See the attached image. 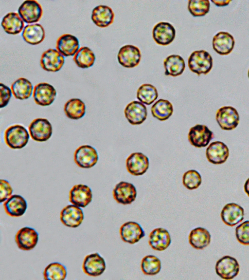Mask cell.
<instances>
[{"mask_svg": "<svg viewBox=\"0 0 249 280\" xmlns=\"http://www.w3.org/2000/svg\"><path fill=\"white\" fill-rule=\"evenodd\" d=\"M124 115L128 121L132 125L142 124L146 119L147 108L143 103L137 101H133L126 106Z\"/></svg>", "mask_w": 249, "mask_h": 280, "instance_id": "ffe728a7", "label": "cell"}, {"mask_svg": "<svg viewBox=\"0 0 249 280\" xmlns=\"http://www.w3.org/2000/svg\"><path fill=\"white\" fill-rule=\"evenodd\" d=\"M235 235L240 243L249 245V221L241 223L236 227Z\"/></svg>", "mask_w": 249, "mask_h": 280, "instance_id": "60d3db41", "label": "cell"}, {"mask_svg": "<svg viewBox=\"0 0 249 280\" xmlns=\"http://www.w3.org/2000/svg\"><path fill=\"white\" fill-rule=\"evenodd\" d=\"M202 179L199 173L196 170H189L185 172L182 177V183L188 189L198 188L201 184Z\"/></svg>", "mask_w": 249, "mask_h": 280, "instance_id": "ab89813d", "label": "cell"}, {"mask_svg": "<svg viewBox=\"0 0 249 280\" xmlns=\"http://www.w3.org/2000/svg\"><path fill=\"white\" fill-rule=\"evenodd\" d=\"M1 25L4 31L11 35L18 34L24 28V21L16 12H10L5 15L2 19Z\"/></svg>", "mask_w": 249, "mask_h": 280, "instance_id": "83f0119b", "label": "cell"}, {"mask_svg": "<svg viewBox=\"0 0 249 280\" xmlns=\"http://www.w3.org/2000/svg\"><path fill=\"white\" fill-rule=\"evenodd\" d=\"M233 37L226 32L217 33L213 39V50L220 55H228L231 53L234 46Z\"/></svg>", "mask_w": 249, "mask_h": 280, "instance_id": "cb8c5ba5", "label": "cell"}, {"mask_svg": "<svg viewBox=\"0 0 249 280\" xmlns=\"http://www.w3.org/2000/svg\"><path fill=\"white\" fill-rule=\"evenodd\" d=\"M153 116L160 121L168 119L173 113V107L168 100L160 99L156 101L151 109Z\"/></svg>", "mask_w": 249, "mask_h": 280, "instance_id": "836d02e7", "label": "cell"}, {"mask_svg": "<svg viewBox=\"0 0 249 280\" xmlns=\"http://www.w3.org/2000/svg\"><path fill=\"white\" fill-rule=\"evenodd\" d=\"M98 160L97 150L89 145L80 146L74 153V161L75 164L81 168H91L96 165Z\"/></svg>", "mask_w": 249, "mask_h": 280, "instance_id": "277c9868", "label": "cell"}, {"mask_svg": "<svg viewBox=\"0 0 249 280\" xmlns=\"http://www.w3.org/2000/svg\"><path fill=\"white\" fill-rule=\"evenodd\" d=\"M114 13L108 6L100 5L92 10L91 19L98 27L105 28L112 24L114 21Z\"/></svg>", "mask_w": 249, "mask_h": 280, "instance_id": "d4e9b609", "label": "cell"}, {"mask_svg": "<svg viewBox=\"0 0 249 280\" xmlns=\"http://www.w3.org/2000/svg\"><path fill=\"white\" fill-rule=\"evenodd\" d=\"M56 48L63 56H74L79 49V40L71 34H63L56 40Z\"/></svg>", "mask_w": 249, "mask_h": 280, "instance_id": "603a6c76", "label": "cell"}, {"mask_svg": "<svg viewBox=\"0 0 249 280\" xmlns=\"http://www.w3.org/2000/svg\"><path fill=\"white\" fill-rule=\"evenodd\" d=\"M3 207L8 215L18 217L24 214L27 208V204L23 197L19 195L15 194L4 202Z\"/></svg>", "mask_w": 249, "mask_h": 280, "instance_id": "484cf974", "label": "cell"}, {"mask_svg": "<svg viewBox=\"0 0 249 280\" xmlns=\"http://www.w3.org/2000/svg\"><path fill=\"white\" fill-rule=\"evenodd\" d=\"M67 276L66 267L59 262H53L47 266L43 276L46 280H63Z\"/></svg>", "mask_w": 249, "mask_h": 280, "instance_id": "8d00e7d4", "label": "cell"}, {"mask_svg": "<svg viewBox=\"0 0 249 280\" xmlns=\"http://www.w3.org/2000/svg\"><path fill=\"white\" fill-rule=\"evenodd\" d=\"M163 64L166 75L178 76L182 74L185 68L184 59L177 55L168 56L164 60Z\"/></svg>", "mask_w": 249, "mask_h": 280, "instance_id": "4dcf8cb0", "label": "cell"}, {"mask_svg": "<svg viewBox=\"0 0 249 280\" xmlns=\"http://www.w3.org/2000/svg\"><path fill=\"white\" fill-rule=\"evenodd\" d=\"M31 138L37 142H45L49 140L53 133L50 122L45 118H38L33 120L29 126Z\"/></svg>", "mask_w": 249, "mask_h": 280, "instance_id": "8992f818", "label": "cell"}, {"mask_svg": "<svg viewBox=\"0 0 249 280\" xmlns=\"http://www.w3.org/2000/svg\"><path fill=\"white\" fill-rule=\"evenodd\" d=\"M214 137V134L208 127L196 124L189 130L188 138L193 146L200 148L206 147Z\"/></svg>", "mask_w": 249, "mask_h": 280, "instance_id": "5b68a950", "label": "cell"}, {"mask_svg": "<svg viewBox=\"0 0 249 280\" xmlns=\"http://www.w3.org/2000/svg\"><path fill=\"white\" fill-rule=\"evenodd\" d=\"M158 96L157 89L150 84H143L138 89L137 97L142 103L149 105L155 101Z\"/></svg>", "mask_w": 249, "mask_h": 280, "instance_id": "d590c367", "label": "cell"}, {"mask_svg": "<svg viewBox=\"0 0 249 280\" xmlns=\"http://www.w3.org/2000/svg\"><path fill=\"white\" fill-rule=\"evenodd\" d=\"M0 107L2 108L9 103L12 92L11 89L2 83H0Z\"/></svg>", "mask_w": 249, "mask_h": 280, "instance_id": "7bdbcfd3", "label": "cell"}, {"mask_svg": "<svg viewBox=\"0 0 249 280\" xmlns=\"http://www.w3.org/2000/svg\"><path fill=\"white\" fill-rule=\"evenodd\" d=\"M244 210L237 204L231 203L226 204L221 212L222 221L226 225L233 226L244 219Z\"/></svg>", "mask_w": 249, "mask_h": 280, "instance_id": "7402d4cb", "label": "cell"}, {"mask_svg": "<svg viewBox=\"0 0 249 280\" xmlns=\"http://www.w3.org/2000/svg\"><path fill=\"white\" fill-rule=\"evenodd\" d=\"M153 38L158 44L168 45L174 39L176 30L174 26L168 22H160L153 28Z\"/></svg>", "mask_w": 249, "mask_h": 280, "instance_id": "5bb4252c", "label": "cell"}, {"mask_svg": "<svg viewBox=\"0 0 249 280\" xmlns=\"http://www.w3.org/2000/svg\"><path fill=\"white\" fill-rule=\"evenodd\" d=\"M210 233L204 228L196 227L192 230L189 234V243L196 249H204L210 244Z\"/></svg>", "mask_w": 249, "mask_h": 280, "instance_id": "f546056e", "label": "cell"}, {"mask_svg": "<svg viewBox=\"0 0 249 280\" xmlns=\"http://www.w3.org/2000/svg\"><path fill=\"white\" fill-rule=\"evenodd\" d=\"M61 223L68 227L75 228L79 226L84 219L82 210L76 205H69L64 207L60 213Z\"/></svg>", "mask_w": 249, "mask_h": 280, "instance_id": "d6986e66", "label": "cell"}, {"mask_svg": "<svg viewBox=\"0 0 249 280\" xmlns=\"http://www.w3.org/2000/svg\"><path fill=\"white\" fill-rule=\"evenodd\" d=\"M38 240V234L33 228L24 227L20 229L15 236V241L21 250L28 251L33 249Z\"/></svg>", "mask_w": 249, "mask_h": 280, "instance_id": "9a60e30c", "label": "cell"}, {"mask_svg": "<svg viewBox=\"0 0 249 280\" xmlns=\"http://www.w3.org/2000/svg\"><path fill=\"white\" fill-rule=\"evenodd\" d=\"M112 194L114 199L117 203L128 205L135 200L137 190L132 184L122 181L115 186Z\"/></svg>", "mask_w": 249, "mask_h": 280, "instance_id": "8fae6325", "label": "cell"}, {"mask_svg": "<svg viewBox=\"0 0 249 280\" xmlns=\"http://www.w3.org/2000/svg\"><path fill=\"white\" fill-rule=\"evenodd\" d=\"M92 194L88 186L78 184L74 186L69 192V201L73 205L84 208L91 201Z\"/></svg>", "mask_w": 249, "mask_h": 280, "instance_id": "4fadbf2b", "label": "cell"}, {"mask_svg": "<svg viewBox=\"0 0 249 280\" xmlns=\"http://www.w3.org/2000/svg\"><path fill=\"white\" fill-rule=\"evenodd\" d=\"M149 159L141 152L131 153L126 160L127 171L134 176L142 175L145 173L149 167Z\"/></svg>", "mask_w": 249, "mask_h": 280, "instance_id": "2e32d148", "label": "cell"}, {"mask_svg": "<svg viewBox=\"0 0 249 280\" xmlns=\"http://www.w3.org/2000/svg\"><path fill=\"white\" fill-rule=\"evenodd\" d=\"M210 3L208 0H192L188 1V9L194 17H202L210 10Z\"/></svg>", "mask_w": 249, "mask_h": 280, "instance_id": "f35d334b", "label": "cell"}, {"mask_svg": "<svg viewBox=\"0 0 249 280\" xmlns=\"http://www.w3.org/2000/svg\"><path fill=\"white\" fill-rule=\"evenodd\" d=\"M23 39L28 43L37 45L42 42L45 38V30L38 23L26 25L21 34Z\"/></svg>", "mask_w": 249, "mask_h": 280, "instance_id": "f1b7e54d", "label": "cell"}, {"mask_svg": "<svg viewBox=\"0 0 249 280\" xmlns=\"http://www.w3.org/2000/svg\"><path fill=\"white\" fill-rule=\"evenodd\" d=\"M33 86L27 79L20 77L11 85V90L14 97L19 100L29 98L32 94Z\"/></svg>", "mask_w": 249, "mask_h": 280, "instance_id": "1f68e13d", "label": "cell"}, {"mask_svg": "<svg viewBox=\"0 0 249 280\" xmlns=\"http://www.w3.org/2000/svg\"><path fill=\"white\" fill-rule=\"evenodd\" d=\"M64 61V56L57 50L49 49L42 54L40 64L43 70L56 72L61 69Z\"/></svg>", "mask_w": 249, "mask_h": 280, "instance_id": "30bf717a", "label": "cell"}, {"mask_svg": "<svg viewBox=\"0 0 249 280\" xmlns=\"http://www.w3.org/2000/svg\"><path fill=\"white\" fill-rule=\"evenodd\" d=\"M188 64L190 70L198 75H206L213 67V59L210 54L205 50L195 51L189 57Z\"/></svg>", "mask_w": 249, "mask_h": 280, "instance_id": "6da1fadb", "label": "cell"}, {"mask_svg": "<svg viewBox=\"0 0 249 280\" xmlns=\"http://www.w3.org/2000/svg\"><path fill=\"white\" fill-rule=\"evenodd\" d=\"M83 272L88 276L97 277L105 271V260L98 253H95L86 256L82 264Z\"/></svg>", "mask_w": 249, "mask_h": 280, "instance_id": "e0dca14e", "label": "cell"}, {"mask_svg": "<svg viewBox=\"0 0 249 280\" xmlns=\"http://www.w3.org/2000/svg\"><path fill=\"white\" fill-rule=\"evenodd\" d=\"M33 96L36 104L47 106L50 105L54 100L56 91L52 85L41 82L35 86Z\"/></svg>", "mask_w": 249, "mask_h": 280, "instance_id": "9c48e42d", "label": "cell"}, {"mask_svg": "<svg viewBox=\"0 0 249 280\" xmlns=\"http://www.w3.org/2000/svg\"><path fill=\"white\" fill-rule=\"evenodd\" d=\"M248 77H249V71H248Z\"/></svg>", "mask_w": 249, "mask_h": 280, "instance_id": "bcb514c9", "label": "cell"}, {"mask_svg": "<svg viewBox=\"0 0 249 280\" xmlns=\"http://www.w3.org/2000/svg\"><path fill=\"white\" fill-rule=\"evenodd\" d=\"M239 115L231 106H223L216 112V120L221 129L230 131L235 129L239 123Z\"/></svg>", "mask_w": 249, "mask_h": 280, "instance_id": "3957f363", "label": "cell"}, {"mask_svg": "<svg viewBox=\"0 0 249 280\" xmlns=\"http://www.w3.org/2000/svg\"><path fill=\"white\" fill-rule=\"evenodd\" d=\"M122 240L130 244L138 242L144 237L145 233L141 226L135 222H127L123 224L120 228Z\"/></svg>", "mask_w": 249, "mask_h": 280, "instance_id": "44dd1931", "label": "cell"}, {"mask_svg": "<svg viewBox=\"0 0 249 280\" xmlns=\"http://www.w3.org/2000/svg\"><path fill=\"white\" fill-rule=\"evenodd\" d=\"M244 191L249 197V178L246 180L244 186Z\"/></svg>", "mask_w": 249, "mask_h": 280, "instance_id": "f6af8a7d", "label": "cell"}, {"mask_svg": "<svg viewBox=\"0 0 249 280\" xmlns=\"http://www.w3.org/2000/svg\"><path fill=\"white\" fill-rule=\"evenodd\" d=\"M208 161L215 165L225 163L229 156L228 147L223 142L217 141L211 143L206 150Z\"/></svg>", "mask_w": 249, "mask_h": 280, "instance_id": "ac0fdd59", "label": "cell"}, {"mask_svg": "<svg viewBox=\"0 0 249 280\" xmlns=\"http://www.w3.org/2000/svg\"><path fill=\"white\" fill-rule=\"evenodd\" d=\"M117 57L119 63L123 67L133 68L139 64L141 54L137 47L126 45L120 48Z\"/></svg>", "mask_w": 249, "mask_h": 280, "instance_id": "7c38bea8", "label": "cell"}, {"mask_svg": "<svg viewBox=\"0 0 249 280\" xmlns=\"http://www.w3.org/2000/svg\"><path fill=\"white\" fill-rule=\"evenodd\" d=\"M18 13L25 22L33 23L40 19L43 14V9L37 1L27 0L23 1L18 7Z\"/></svg>", "mask_w": 249, "mask_h": 280, "instance_id": "52a82bcc", "label": "cell"}, {"mask_svg": "<svg viewBox=\"0 0 249 280\" xmlns=\"http://www.w3.org/2000/svg\"><path fill=\"white\" fill-rule=\"evenodd\" d=\"M13 192V189L9 183L3 179L0 180V202L2 203L7 200Z\"/></svg>", "mask_w": 249, "mask_h": 280, "instance_id": "b9f144b4", "label": "cell"}, {"mask_svg": "<svg viewBox=\"0 0 249 280\" xmlns=\"http://www.w3.org/2000/svg\"><path fill=\"white\" fill-rule=\"evenodd\" d=\"M215 272L222 279L231 280L239 271V265L237 260L230 256H225L216 262Z\"/></svg>", "mask_w": 249, "mask_h": 280, "instance_id": "ba28073f", "label": "cell"}, {"mask_svg": "<svg viewBox=\"0 0 249 280\" xmlns=\"http://www.w3.org/2000/svg\"><path fill=\"white\" fill-rule=\"evenodd\" d=\"M211 1L216 6L219 7L225 6L230 4L231 0H212Z\"/></svg>", "mask_w": 249, "mask_h": 280, "instance_id": "ee69618b", "label": "cell"}, {"mask_svg": "<svg viewBox=\"0 0 249 280\" xmlns=\"http://www.w3.org/2000/svg\"><path fill=\"white\" fill-rule=\"evenodd\" d=\"M141 267L144 274L155 275L159 273L161 269V261L154 255H147L142 259Z\"/></svg>", "mask_w": 249, "mask_h": 280, "instance_id": "74e56055", "label": "cell"}, {"mask_svg": "<svg viewBox=\"0 0 249 280\" xmlns=\"http://www.w3.org/2000/svg\"><path fill=\"white\" fill-rule=\"evenodd\" d=\"M73 59L78 67L85 69L89 68L94 64L95 56L90 49L83 46L79 48L74 56Z\"/></svg>", "mask_w": 249, "mask_h": 280, "instance_id": "e575fe53", "label": "cell"}, {"mask_svg": "<svg viewBox=\"0 0 249 280\" xmlns=\"http://www.w3.org/2000/svg\"><path fill=\"white\" fill-rule=\"evenodd\" d=\"M6 144L12 149H20L28 143L29 134L26 129L17 124L8 128L4 132Z\"/></svg>", "mask_w": 249, "mask_h": 280, "instance_id": "7a4b0ae2", "label": "cell"}, {"mask_svg": "<svg viewBox=\"0 0 249 280\" xmlns=\"http://www.w3.org/2000/svg\"><path fill=\"white\" fill-rule=\"evenodd\" d=\"M64 111L66 115L69 118L78 120L85 115L86 105L79 98H71L65 103Z\"/></svg>", "mask_w": 249, "mask_h": 280, "instance_id": "d6a6232c", "label": "cell"}, {"mask_svg": "<svg viewBox=\"0 0 249 280\" xmlns=\"http://www.w3.org/2000/svg\"><path fill=\"white\" fill-rule=\"evenodd\" d=\"M171 239L169 232L163 228L153 230L149 236L148 243L152 249L163 251L170 245Z\"/></svg>", "mask_w": 249, "mask_h": 280, "instance_id": "4316f807", "label": "cell"}]
</instances>
